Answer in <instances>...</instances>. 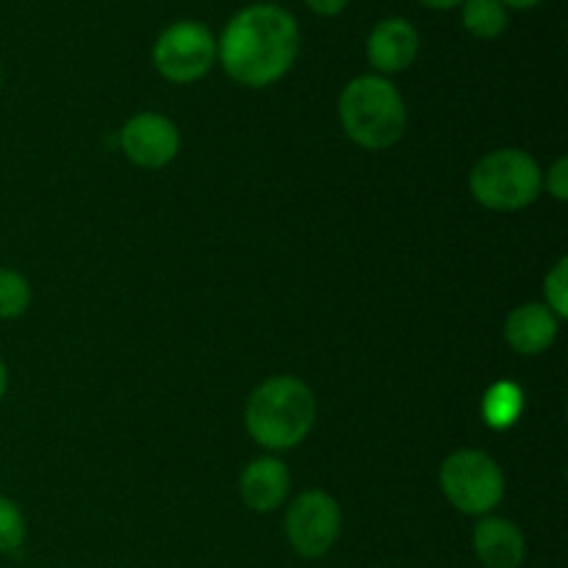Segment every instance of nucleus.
Instances as JSON below:
<instances>
[{
	"instance_id": "nucleus-1",
	"label": "nucleus",
	"mask_w": 568,
	"mask_h": 568,
	"mask_svg": "<svg viewBox=\"0 0 568 568\" xmlns=\"http://www.w3.org/2000/svg\"><path fill=\"white\" fill-rule=\"evenodd\" d=\"M300 26L277 3H253L227 20L216 39V61L236 83L264 89L281 81L300 55Z\"/></svg>"
},
{
	"instance_id": "nucleus-2",
	"label": "nucleus",
	"mask_w": 568,
	"mask_h": 568,
	"mask_svg": "<svg viewBox=\"0 0 568 568\" xmlns=\"http://www.w3.org/2000/svg\"><path fill=\"white\" fill-rule=\"evenodd\" d=\"M316 425V397L308 383L294 375L266 377L244 405L250 438L266 449H294Z\"/></svg>"
},
{
	"instance_id": "nucleus-3",
	"label": "nucleus",
	"mask_w": 568,
	"mask_h": 568,
	"mask_svg": "<svg viewBox=\"0 0 568 568\" xmlns=\"http://www.w3.org/2000/svg\"><path fill=\"white\" fill-rule=\"evenodd\" d=\"M338 122L353 144L388 150L405 136L408 109L399 89L383 75H358L338 94Z\"/></svg>"
},
{
	"instance_id": "nucleus-4",
	"label": "nucleus",
	"mask_w": 568,
	"mask_h": 568,
	"mask_svg": "<svg viewBox=\"0 0 568 568\" xmlns=\"http://www.w3.org/2000/svg\"><path fill=\"white\" fill-rule=\"evenodd\" d=\"M469 192L488 211H521L544 192V172L530 153L519 148L491 150L469 172Z\"/></svg>"
},
{
	"instance_id": "nucleus-5",
	"label": "nucleus",
	"mask_w": 568,
	"mask_h": 568,
	"mask_svg": "<svg viewBox=\"0 0 568 568\" xmlns=\"http://www.w3.org/2000/svg\"><path fill=\"white\" fill-rule=\"evenodd\" d=\"M438 483L455 510L466 516H491L505 497V475L491 455L458 449L438 469Z\"/></svg>"
},
{
	"instance_id": "nucleus-6",
	"label": "nucleus",
	"mask_w": 568,
	"mask_h": 568,
	"mask_svg": "<svg viewBox=\"0 0 568 568\" xmlns=\"http://www.w3.org/2000/svg\"><path fill=\"white\" fill-rule=\"evenodd\" d=\"M216 64V39L197 20H178L159 33L153 44V67L170 83H194Z\"/></svg>"
},
{
	"instance_id": "nucleus-7",
	"label": "nucleus",
	"mask_w": 568,
	"mask_h": 568,
	"mask_svg": "<svg viewBox=\"0 0 568 568\" xmlns=\"http://www.w3.org/2000/svg\"><path fill=\"white\" fill-rule=\"evenodd\" d=\"M342 505L325 491H305L288 505L286 538L294 555L305 560L325 558L342 538Z\"/></svg>"
},
{
	"instance_id": "nucleus-8",
	"label": "nucleus",
	"mask_w": 568,
	"mask_h": 568,
	"mask_svg": "<svg viewBox=\"0 0 568 568\" xmlns=\"http://www.w3.org/2000/svg\"><path fill=\"white\" fill-rule=\"evenodd\" d=\"M120 144L131 164L142 170H161L181 153V133L170 116L142 111L122 125Z\"/></svg>"
},
{
	"instance_id": "nucleus-9",
	"label": "nucleus",
	"mask_w": 568,
	"mask_h": 568,
	"mask_svg": "<svg viewBox=\"0 0 568 568\" xmlns=\"http://www.w3.org/2000/svg\"><path fill=\"white\" fill-rule=\"evenodd\" d=\"M419 31L405 17H386L366 37V59L383 78L408 70L419 55Z\"/></svg>"
},
{
	"instance_id": "nucleus-10",
	"label": "nucleus",
	"mask_w": 568,
	"mask_h": 568,
	"mask_svg": "<svg viewBox=\"0 0 568 568\" xmlns=\"http://www.w3.org/2000/svg\"><path fill=\"white\" fill-rule=\"evenodd\" d=\"M471 549L483 568H521L527 558L525 532L503 516H480L471 530Z\"/></svg>"
},
{
	"instance_id": "nucleus-11",
	"label": "nucleus",
	"mask_w": 568,
	"mask_h": 568,
	"mask_svg": "<svg viewBox=\"0 0 568 568\" xmlns=\"http://www.w3.org/2000/svg\"><path fill=\"white\" fill-rule=\"evenodd\" d=\"M560 331V320L544 303H525L514 308L505 320V342L514 353L541 355L555 344Z\"/></svg>"
},
{
	"instance_id": "nucleus-12",
	"label": "nucleus",
	"mask_w": 568,
	"mask_h": 568,
	"mask_svg": "<svg viewBox=\"0 0 568 568\" xmlns=\"http://www.w3.org/2000/svg\"><path fill=\"white\" fill-rule=\"evenodd\" d=\"M292 488V475L277 458H255L244 466L239 477L242 503L255 514H272L281 508Z\"/></svg>"
},
{
	"instance_id": "nucleus-13",
	"label": "nucleus",
	"mask_w": 568,
	"mask_h": 568,
	"mask_svg": "<svg viewBox=\"0 0 568 568\" xmlns=\"http://www.w3.org/2000/svg\"><path fill=\"white\" fill-rule=\"evenodd\" d=\"M480 414L491 430H510L525 414V392L510 381L494 383L483 397Z\"/></svg>"
},
{
	"instance_id": "nucleus-14",
	"label": "nucleus",
	"mask_w": 568,
	"mask_h": 568,
	"mask_svg": "<svg viewBox=\"0 0 568 568\" xmlns=\"http://www.w3.org/2000/svg\"><path fill=\"white\" fill-rule=\"evenodd\" d=\"M460 22L475 39H497L508 31V9L499 0H464Z\"/></svg>"
},
{
	"instance_id": "nucleus-15",
	"label": "nucleus",
	"mask_w": 568,
	"mask_h": 568,
	"mask_svg": "<svg viewBox=\"0 0 568 568\" xmlns=\"http://www.w3.org/2000/svg\"><path fill=\"white\" fill-rule=\"evenodd\" d=\"M31 283L17 270L0 266V320H20L31 308Z\"/></svg>"
},
{
	"instance_id": "nucleus-16",
	"label": "nucleus",
	"mask_w": 568,
	"mask_h": 568,
	"mask_svg": "<svg viewBox=\"0 0 568 568\" xmlns=\"http://www.w3.org/2000/svg\"><path fill=\"white\" fill-rule=\"evenodd\" d=\"M28 525L20 505L0 494V555H11L26 544Z\"/></svg>"
},
{
	"instance_id": "nucleus-17",
	"label": "nucleus",
	"mask_w": 568,
	"mask_h": 568,
	"mask_svg": "<svg viewBox=\"0 0 568 568\" xmlns=\"http://www.w3.org/2000/svg\"><path fill=\"white\" fill-rule=\"evenodd\" d=\"M544 297H547V308L552 311L558 320L568 316V258H558V264L547 272L544 277Z\"/></svg>"
},
{
	"instance_id": "nucleus-18",
	"label": "nucleus",
	"mask_w": 568,
	"mask_h": 568,
	"mask_svg": "<svg viewBox=\"0 0 568 568\" xmlns=\"http://www.w3.org/2000/svg\"><path fill=\"white\" fill-rule=\"evenodd\" d=\"M544 186H547V192L552 194L558 203H566L568 200V159L566 155H560V159L549 166L547 178H544Z\"/></svg>"
},
{
	"instance_id": "nucleus-19",
	"label": "nucleus",
	"mask_w": 568,
	"mask_h": 568,
	"mask_svg": "<svg viewBox=\"0 0 568 568\" xmlns=\"http://www.w3.org/2000/svg\"><path fill=\"white\" fill-rule=\"evenodd\" d=\"M316 17H338L349 6V0H303Z\"/></svg>"
},
{
	"instance_id": "nucleus-20",
	"label": "nucleus",
	"mask_w": 568,
	"mask_h": 568,
	"mask_svg": "<svg viewBox=\"0 0 568 568\" xmlns=\"http://www.w3.org/2000/svg\"><path fill=\"white\" fill-rule=\"evenodd\" d=\"M419 3L427 6V9H433V11H453V9H458L464 0H419Z\"/></svg>"
},
{
	"instance_id": "nucleus-21",
	"label": "nucleus",
	"mask_w": 568,
	"mask_h": 568,
	"mask_svg": "<svg viewBox=\"0 0 568 568\" xmlns=\"http://www.w3.org/2000/svg\"><path fill=\"white\" fill-rule=\"evenodd\" d=\"M499 3H503L505 9H519V11H527V9H536V6H541L544 0H499Z\"/></svg>"
},
{
	"instance_id": "nucleus-22",
	"label": "nucleus",
	"mask_w": 568,
	"mask_h": 568,
	"mask_svg": "<svg viewBox=\"0 0 568 568\" xmlns=\"http://www.w3.org/2000/svg\"><path fill=\"white\" fill-rule=\"evenodd\" d=\"M6 388H9V369H6L3 358H0V399L6 397Z\"/></svg>"
},
{
	"instance_id": "nucleus-23",
	"label": "nucleus",
	"mask_w": 568,
	"mask_h": 568,
	"mask_svg": "<svg viewBox=\"0 0 568 568\" xmlns=\"http://www.w3.org/2000/svg\"><path fill=\"white\" fill-rule=\"evenodd\" d=\"M0 87H3V70H0Z\"/></svg>"
}]
</instances>
